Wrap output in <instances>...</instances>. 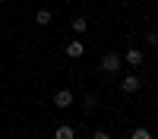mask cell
<instances>
[{
	"mask_svg": "<svg viewBox=\"0 0 158 139\" xmlns=\"http://www.w3.org/2000/svg\"><path fill=\"white\" fill-rule=\"evenodd\" d=\"M120 63H123V57L111 51V54H104V57H101V70H104V73H117V70H120Z\"/></svg>",
	"mask_w": 158,
	"mask_h": 139,
	"instance_id": "obj_1",
	"label": "cell"
},
{
	"mask_svg": "<svg viewBox=\"0 0 158 139\" xmlns=\"http://www.w3.org/2000/svg\"><path fill=\"white\" fill-rule=\"evenodd\" d=\"M123 63H130V67H133V70H139L142 63H146V54H142L139 47H130L127 54H123Z\"/></svg>",
	"mask_w": 158,
	"mask_h": 139,
	"instance_id": "obj_2",
	"label": "cell"
},
{
	"mask_svg": "<svg viewBox=\"0 0 158 139\" xmlns=\"http://www.w3.org/2000/svg\"><path fill=\"white\" fill-rule=\"evenodd\" d=\"M120 88H123L127 95H136L139 88H142V82H139V76H136V73H130V76H123V82H120Z\"/></svg>",
	"mask_w": 158,
	"mask_h": 139,
	"instance_id": "obj_3",
	"label": "cell"
},
{
	"mask_svg": "<svg viewBox=\"0 0 158 139\" xmlns=\"http://www.w3.org/2000/svg\"><path fill=\"white\" fill-rule=\"evenodd\" d=\"M54 104H57V108H70V104H73V92H70V88L54 92Z\"/></svg>",
	"mask_w": 158,
	"mask_h": 139,
	"instance_id": "obj_4",
	"label": "cell"
},
{
	"mask_svg": "<svg viewBox=\"0 0 158 139\" xmlns=\"http://www.w3.org/2000/svg\"><path fill=\"white\" fill-rule=\"evenodd\" d=\"M54 139H76V130L70 123H63V126H57V133H54Z\"/></svg>",
	"mask_w": 158,
	"mask_h": 139,
	"instance_id": "obj_5",
	"label": "cell"
},
{
	"mask_svg": "<svg viewBox=\"0 0 158 139\" xmlns=\"http://www.w3.org/2000/svg\"><path fill=\"white\" fill-rule=\"evenodd\" d=\"M82 41H67V57H82Z\"/></svg>",
	"mask_w": 158,
	"mask_h": 139,
	"instance_id": "obj_6",
	"label": "cell"
},
{
	"mask_svg": "<svg viewBox=\"0 0 158 139\" xmlns=\"http://www.w3.org/2000/svg\"><path fill=\"white\" fill-rule=\"evenodd\" d=\"M85 29H89V19H85V16H76V19H73V32H76V35H82Z\"/></svg>",
	"mask_w": 158,
	"mask_h": 139,
	"instance_id": "obj_7",
	"label": "cell"
},
{
	"mask_svg": "<svg viewBox=\"0 0 158 139\" xmlns=\"http://www.w3.org/2000/svg\"><path fill=\"white\" fill-rule=\"evenodd\" d=\"M51 19H54V16H51V10H38V13H35V22H38V25H48Z\"/></svg>",
	"mask_w": 158,
	"mask_h": 139,
	"instance_id": "obj_8",
	"label": "cell"
},
{
	"mask_svg": "<svg viewBox=\"0 0 158 139\" xmlns=\"http://www.w3.org/2000/svg\"><path fill=\"white\" fill-rule=\"evenodd\" d=\"M130 139H152V133L146 130V126H136V130L130 133Z\"/></svg>",
	"mask_w": 158,
	"mask_h": 139,
	"instance_id": "obj_9",
	"label": "cell"
},
{
	"mask_svg": "<svg viewBox=\"0 0 158 139\" xmlns=\"http://www.w3.org/2000/svg\"><path fill=\"white\" fill-rule=\"evenodd\" d=\"M82 104H85V108L92 111V108H95V104H98V95H85V98H82Z\"/></svg>",
	"mask_w": 158,
	"mask_h": 139,
	"instance_id": "obj_10",
	"label": "cell"
},
{
	"mask_svg": "<svg viewBox=\"0 0 158 139\" xmlns=\"http://www.w3.org/2000/svg\"><path fill=\"white\" fill-rule=\"evenodd\" d=\"M146 44H152V47H158V32H149V35H146Z\"/></svg>",
	"mask_w": 158,
	"mask_h": 139,
	"instance_id": "obj_11",
	"label": "cell"
},
{
	"mask_svg": "<svg viewBox=\"0 0 158 139\" xmlns=\"http://www.w3.org/2000/svg\"><path fill=\"white\" fill-rule=\"evenodd\" d=\"M95 139H111V133H104V130H101V133H95Z\"/></svg>",
	"mask_w": 158,
	"mask_h": 139,
	"instance_id": "obj_12",
	"label": "cell"
}]
</instances>
